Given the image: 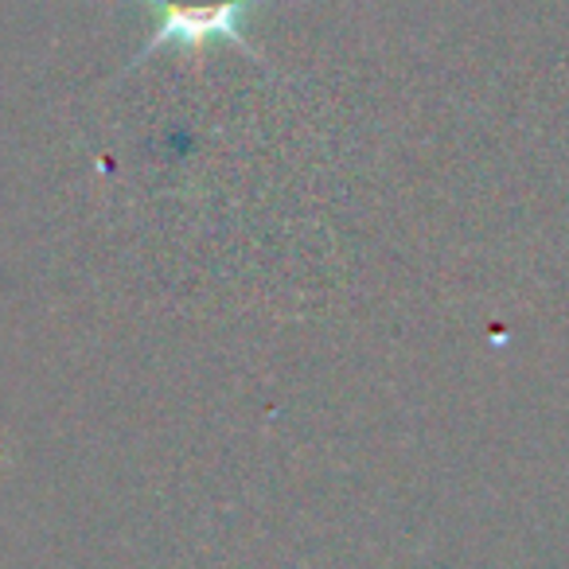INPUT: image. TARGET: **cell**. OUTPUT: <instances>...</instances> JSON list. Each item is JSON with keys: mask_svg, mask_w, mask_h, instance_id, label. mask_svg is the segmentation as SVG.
Returning <instances> with one entry per match:
<instances>
[{"mask_svg": "<svg viewBox=\"0 0 569 569\" xmlns=\"http://www.w3.org/2000/svg\"><path fill=\"white\" fill-rule=\"evenodd\" d=\"M144 4L152 12V32L133 63H144L157 51L203 56L214 43H227L250 56L253 63H266V56L253 48L246 32H250L253 12L273 0H144Z\"/></svg>", "mask_w": 569, "mask_h": 569, "instance_id": "cell-1", "label": "cell"}]
</instances>
